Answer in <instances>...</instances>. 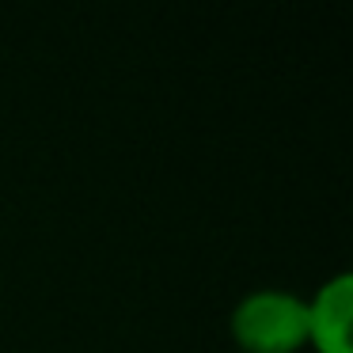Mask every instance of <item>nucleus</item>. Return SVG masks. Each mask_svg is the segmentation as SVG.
<instances>
[{"label": "nucleus", "mask_w": 353, "mask_h": 353, "mask_svg": "<svg viewBox=\"0 0 353 353\" xmlns=\"http://www.w3.org/2000/svg\"><path fill=\"white\" fill-rule=\"evenodd\" d=\"M232 338L247 353H292L307 345V300L289 289H254L232 307Z\"/></svg>", "instance_id": "1"}, {"label": "nucleus", "mask_w": 353, "mask_h": 353, "mask_svg": "<svg viewBox=\"0 0 353 353\" xmlns=\"http://www.w3.org/2000/svg\"><path fill=\"white\" fill-rule=\"evenodd\" d=\"M350 315H353V277L334 274L307 300V345H315V353H353Z\"/></svg>", "instance_id": "2"}]
</instances>
